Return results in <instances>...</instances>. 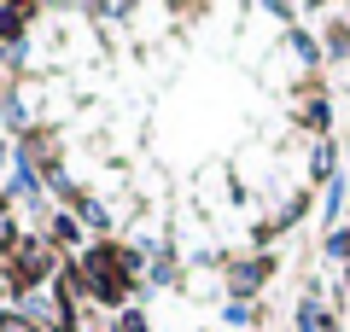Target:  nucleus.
Masks as SVG:
<instances>
[{"mask_svg":"<svg viewBox=\"0 0 350 332\" xmlns=\"http://www.w3.org/2000/svg\"><path fill=\"white\" fill-rule=\"evenodd\" d=\"M0 332H24V320H0Z\"/></svg>","mask_w":350,"mask_h":332,"instance_id":"f257e3e1","label":"nucleus"}]
</instances>
